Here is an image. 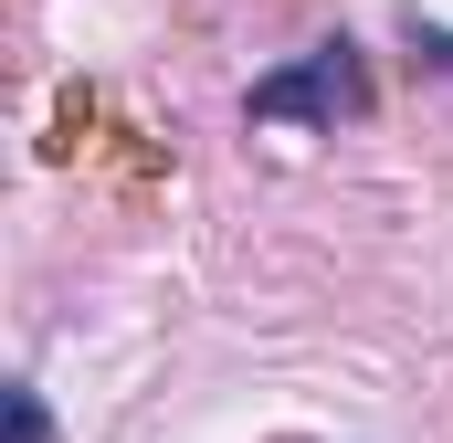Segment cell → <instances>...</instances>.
I'll use <instances>...</instances> for the list:
<instances>
[{"instance_id":"1","label":"cell","mask_w":453,"mask_h":443,"mask_svg":"<svg viewBox=\"0 0 453 443\" xmlns=\"http://www.w3.org/2000/svg\"><path fill=\"white\" fill-rule=\"evenodd\" d=\"M253 127H338V116H369V64H358V43H317V53H296L285 74H264L253 96H242Z\"/></svg>"},{"instance_id":"2","label":"cell","mask_w":453,"mask_h":443,"mask_svg":"<svg viewBox=\"0 0 453 443\" xmlns=\"http://www.w3.org/2000/svg\"><path fill=\"white\" fill-rule=\"evenodd\" d=\"M0 412H11V443H53V412H42V391H32V380H11V391H0Z\"/></svg>"},{"instance_id":"3","label":"cell","mask_w":453,"mask_h":443,"mask_svg":"<svg viewBox=\"0 0 453 443\" xmlns=\"http://www.w3.org/2000/svg\"><path fill=\"white\" fill-rule=\"evenodd\" d=\"M411 43H422V53H433V64L453 74V32H433V21H411Z\"/></svg>"}]
</instances>
